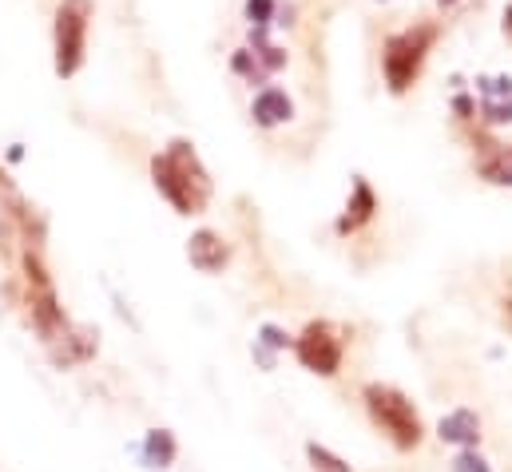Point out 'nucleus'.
Returning <instances> with one entry per match:
<instances>
[{
  "label": "nucleus",
  "instance_id": "7ed1b4c3",
  "mask_svg": "<svg viewBox=\"0 0 512 472\" xmlns=\"http://www.w3.org/2000/svg\"><path fill=\"white\" fill-rule=\"evenodd\" d=\"M362 397H366V409H370L374 425L397 449H417L421 445L425 425H421V417H417V409L405 393H397L393 385H366Z\"/></svg>",
  "mask_w": 512,
  "mask_h": 472
},
{
  "label": "nucleus",
  "instance_id": "0eeeda50",
  "mask_svg": "<svg viewBox=\"0 0 512 472\" xmlns=\"http://www.w3.org/2000/svg\"><path fill=\"white\" fill-rule=\"evenodd\" d=\"M374 191H370V183L366 179H358L354 183V199H350V207H346V215H342V223H338V231L346 235V231H358L362 223H370L374 219Z\"/></svg>",
  "mask_w": 512,
  "mask_h": 472
},
{
  "label": "nucleus",
  "instance_id": "9b49d317",
  "mask_svg": "<svg viewBox=\"0 0 512 472\" xmlns=\"http://www.w3.org/2000/svg\"><path fill=\"white\" fill-rule=\"evenodd\" d=\"M247 16H251V24L266 28L270 16H274V0H247Z\"/></svg>",
  "mask_w": 512,
  "mask_h": 472
},
{
  "label": "nucleus",
  "instance_id": "20e7f679",
  "mask_svg": "<svg viewBox=\"0 0 512 472\" xmlns=\"http://www.w3.org/2000/svg\"><path fill=\"white\" fill-rule=\"evenodd\" d=\"M88 24H92V0H64V4L56 8V28H52V44H56V76L72 80V76L84 68Z\"/></svg>",
  "mask_w": 512,
  "mask_h": 472
},
{
  "label": "nucleus",
  "instance_id": "6e6552de",
  "mask_svg": "<svg viewBox=\"0 0 512 472\" xmlns=\"http://www.w3.org/2000/svg\"><path fill=\"white\" fill-rule=\"evenodd\" d=\"M290 96L282 92V88H266V92H258L255 100V119L258 123H266V127H274V123H282V119H290Z\"/></svg>",
  "mask_w": 512,
  "mask_h": 472
},
{
  "label": "nucleus",
  "instance_id": "39448f33",
  "mask_svg": "<svg viewBox=\"0 0 512 472\" xmlns=\"http://www.w3.org/2000/svg\"><path fill=\"white\" fill-rule=\"evenodd\" d=\"M298 357L306 369L322 373V377H334L338 365H342V338L334 334L330 322H310L298 338Z\"/></svg>",
  "mask_w": 512,
  "mask_h": 472
},
{
  "label": "nucleus",
  "instance_id": "ddd939ff",
  "mask_svg": "<svg viewBox=\"0 0 512 472\" xmlns=\"http://www.w3.org/2000/svg\"><path fill=\"white\" fill-rule=\"evenodd\" d=\"M505 36H509V40H512V4H509V8H505Z\"/></svg>",
  "mask_w": 512,
  "mask_h": 472
},
{
  "label": "nucleus",
  "instance_id": "f8f14e48",
  "mask_svg": "<svg viewBox=\"0 0 512 472\" xmlns=\"http://www.w3.org/2000/svg\"><path fill=\"white\" fill-rule=\"evenodd\" d=\"M151 453H155L159 461H171V453H175L171 437H167V433H151Z\"/></svg>",
  "mask_w": 512,
  "mask_h": 472
},
{
  "label": "nucleus",
  "instance_id": "f257e3e1",
  "mask_svg": "<svg viewBox=\"0 0 512 472\" xmlns=\"http://www.w3.org/2000/svg\"><path fill=\"white\" fill-rule=\"evenodd\" d=\"M151 175L159 195L179 211V215H199L211 199V179L187 139H175L163 155L151 159Z\"/></svg>",
  "mask_w": 512,
  "mask_h": 472
},
{
  "label": "nucleus",
  "instance_id": "1a4fd4ad",
  "mask_svg": "<svg viewBox=\"0 0 512 472\" xmlns=\"http://www.w3.org/2000/svg\"><path fill=\"white\" fill-rule=\"evenodd\" d=\"M477 167H481V175H485L489 183L512 187V147H501V143H497V147H493Z\"/></svg>",
  "mask_w": 512,
  "mask_h": 472
},
{
  "label": "nucleus",
  "instance_id": "2eb2a0df",
  "mask_svg": "<svg viewBox=\"0 0 512 472\" xmlns=\"http://www.w3.org/2000/svg\"><path fill=\"white\" fill-rule=\"evenodd\" d=\"M505 314H512V302H505Z\"/></svg>",
  "mask_w": 512,
  "mask_h": 472
},
{
  "label": "nucleus",
  "instance_id": "f03ea898",
  "mask_svg": "<svg viewBox=\"0 0 512 472\" xmlns=\"http://www.w3.org/2000/svg\"><path fill=\"white\" fill-rule=\"evenodd\" d=\"M437 36H441V28L433 20H421V24H413V28H405V32H397V36L385 40L382 68H385V84H389L393 96H401V92L413 88V80L421 76V64L433 52Z\"/></svg>",
  "mask_w": 512,
  "mask_h": 472
},
{
  "label": "nucleus",
  "instance_id": "9d476101",
  "mask_svg": "<svg viewBox=\"0 0 512 472\" xmlns=\"http://www.w3.org/2000/svg\"><path fill=\"white\" fill-rule=\"evenodd\" d=\"M310 461H314V472H350L334 453H326V449H318V445H310Z\"/></svg>",
  "mask_w": 512,
  "mask_h": 472
},
{
  "label": "nucleus",
  "instance_id": "423d86ee",
  "mask_svg": "<svg viewBox=\"0 0 512 472\" xmlns=\"http://www.w3.org/2000/svg\"><path fill=\"white\" fill-rule=\"evenodd\" d=\"M187 254H191V262H195L203 274H215V270H223V266H227V258H231L227 242L215 235V231H199V235L191 238Z\"/></svg>",
  "mask_w": 512,
  "mask_h": 472
},
{
  "label": "nucleus",
  "instance_id": "4468645a",
  "mask_svg": "<svg viewBox=\"0 0 512 472\" xmlns=\"http://www.w3.org/2000/svg\"><path fill=\"white\" fill-rule=\"evenodd\" d=\"M437 4H445V8H453V4H457V0H437Z\"/></svg>",
  "mask_w": 512,
  "mask_h": 472
}]
</instances>
